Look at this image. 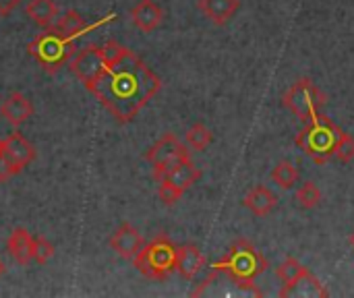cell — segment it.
I'll use <instances>...</instances> for the list:
<instances>
[{
    "label": "cell",
    "instance_id": "obj_24",
    "mask_svg": "<svg viewBox=\"0 0 354 298\" xmlns=\"http://www.w3.org/2000/svg\"><path fill=\"white\" fill-rule=\"evenodd\" d=\"M307 272V268L305 266H301L295 257H286L280 266H278V270H276V276L284 282V284H290V282H295L301 274H305Z\"/></svg>",
    "mask_w": 354,
    "mask_h": 298
},
{
    "label": "cell",
    "instance_id": "obj_7",
    "mask_svg": "<svg viewBox=\"0 0 354 298\" xmlns=\"http://www.w3.org/2000/svg\"><path fill=\"white\" fill-rule=\"evenodd\" d=\"M191 158L187 145L174 135V133H166L164 137H160L145 153V160L151 164L153 168V176L158 180H162V176L180 160Z\"/></svg>",
    "mask_w": 354,
    "mask_h": 298
},
{
    "label": "cell",
    "instance_id": "obj_23",
    "mask_svg": "<svg viewBox=\"0 0 354 298\" xmlns=\"http://www.w3.org/2000/svg\"><path fill=\"white\" fill-rule=\"evenodd\" d=\"M297 203L303 209H315L322 203V191L315 183L307 180L299 191H297Z\"/></svg>",
    "mask_w": 354,
    "mask_h": 298
},
{
    "label": "cell",
    "instance_id": "obj_10",
    "mask_svg": "<svg viewBox=\"0 0 354 298\" xmlns=\"http://www.w3.org/2000/svg\"><path fill=\"white\" fill-rule=\"evenodd\" d=\"M0 149L4 153V158L10 162V166L17 170V174L35 160V147L21 133H10L6 139H2Z\"/></svg>",
    "mask_w": 354,
    "mask_h": 298
},
{
    "label": "cell",
    "instance_id": "obj_12",
    "mask_svg": "<svg viewBox=\"0 0 354 298\" xmlns=\"http://www.w3.org/2000/svg\"><path fill=\"white\" fill-rule=\"evenodd\" d=\"M280 297H299V298H326L330 297V292L326 290V286L307 270L305 274H301L295 282L284 284L280 290Z\"/></svg>",
    "mask_w": 354,
    "mask_h": 298
},
{
    "label": "cell",
    "instance_id": "obj_15",
    "mask_svg": "<svg viewBox=\"0 0 354 298\" xmlns=\"http://www.w3.org/2000/svg\"><path fill=\"white\" fill-rule=\"evenodd\" d=\"M199 178H201V170L191 162V158H185V160L176 162V164L162 176V180L170 183L172 187H176V189L183 191V193H185L187 189H191Z\"/></svg>",
    "mask_w": 354,
    "mask_h": 298
},
{
    "label": "cell",
    "instance_id": "obj_9",
    "mask_svg": "<svg viewBox=\"0 0 354 298\" xmlns=\"http://www.w3.org/2000/svg\"><path fill=\"white\" fill-rule=\"evenodd\" d=\"M114 19H116V15L112 12V15H108L106 19L87 25L81 12H77V10H66L62 17H58V19L54 21V25H52L50 29H54L56 33H60V35H64V37L77 39V37H81V35H85V33H89V31H93V29H97V27H102V25L114 21Z\"/></svg>",
    "mask_w": 354,
    "mask_h": 298
},
{
    "label": "cell",
    "instance_id": "obj_29",
    "mask_svg": "<svg viewBox=\"0 0 354 298\" xmlns=\"http://www.w3.org/2000/svg\"><path fill=\"white\" fill-rule=\"evenodd\" d=\"M17 174V170L10 166V162L4 158V153H2V149H0V183H6L8 178H12Z\"/></svg>",
    "mask_w": 354,
    "mask_h": 298
},
{
    "label": "cell",
    "instance_id": "obj_30",
    "mask_svg": "<svg viewBox=\"0 0 354 298\" xmlns=\"http://www.w3.org/2000/svg\"><path fill=\"white\" fill-rule=\"evenodd\" d=\"M21 0H0V15H8Z\"/></svg>",
    "mask_w": 354,
    "mask_h": 298
},
{
    "label": "cell",
    "instance_id": "obj_27",
    "mask_svg": "<svg viewBox=\"0 0 354 298\" xmlns=\"http://www.w3.org/2000/svg\"><path fill=\"white\" fill-rule=\"evenodd\" d=\"M127 50H129V48H124V46H120V44H116V41H106V44L102 46V58H104L106 68L112 66V64H116V62L127 54Z\"/></svg>",
    "mask_w": 354,
    "mask_h": 298
},
{
    "label": "cell",
    "instance_id": "obj_5",
    "mask_svg": "<svg viewBox=\"0 0 354 298\" xmlns=\"http://www.w3.org/2000/svg\"><path fill=\"white\" fill-rule=\"evenodd\" d=\"M27 52L48 71V73H56L62 64H66L75 50V39L64 37L60 33H56L54 29L48 27V31H44L41 35H37L29 46Z\"/></svg>",
    "mask_w": 354,
    "mask_h": 298
},
{
    "label": "cell",
    "instance_id": "obj_20",
    "mask_svg": "<svg viewBox=\"0 0 354 298\" xmlns=\"http://www.w3.org/2000/svg\"><path fill=\"white\" fill-rule=\"evenodd\" d=\"M27 17L41 29H48L58 19V6L54 0H29L25 6Z\"/></svg>",
    "mask_w": 354,
    "mask_h": 298
},
{
    "label": "cell",
    "instance_id": "obj_31",
    "mask_svg": "<svg viewBox=\"0 0 354 298\" xmlns=\"http://www.w3.org/2000/svg\"><path fill=\"white\" fill-rule=\"evenodd\" d=\"M4 272H6V266H4V261L0 259V278L4 276Z\"/></svg>",
    "mask_w": 354,
    "mask_h": 298
},
{
    "label": "cell",
    "instance_id": "obj_3",
    "mask_svg": "<svg viewBox=\"0 0 354 298\" xmlns=\"http://www.w3.org/2000/svg\"><path fill=\"white\" fill-rule=\"evenodd\" d=\"M340 133L342 131L326 114L319 112L309 122H305V127L297 135L295 143L315 164L324 166L334 158V149H336V141H338Z\"/></svg>",
    "mask_w": 354,
    "mask_h": 298
},
{
    "label": "cell",
    "instance_id": "obj_13",
    "mask_svg": "<svg viewBox=\"0 0 354 298\" xmlns=\"http://www.w3.org/2000/svg\"><path fill=\"white\" fill-rule=\"evenodd\" d=\"M0 114L4 116V120L12 127H21L29 120V116L33 114V106L31 102L21 93V91H12L0 106Z\"/></svg>",
    "mask_w": 354,
    "mask_h": 298
},
{
    "label": "cell",
    "instance_id": "obj_11",
    "mask_svg": "<svg viewBox=\"0 0 354 298\" xmlns=\"http://www.w3.org/2000/svg\"><path fill=\"white\" fill-rule=\"evenodd\" d=\"M110 247L112 251H116L120 257L124 259H135L137 253L141 251L143 247V236L139 234V230L131 224H122L110 239Z\"/></svg>",
    "mask_w": 354,
    "mask_h": 298
},
{
    "label": "cell",
    "instance_id": "obj_18",
    "mask_svg": "<svg viewBox=\"0 0 354 298\" xmlns=\"http://www.w3.org/2000/svg\"><path fill=\"white\" fill-rule=\"evenodd\" d=\"M197 6L212 23L224 25L236 15L241 2L239 0H199Z\"/></svg>",
    "mask_w": 354,
    "mask_h": 298
},
{
    "label": "cell",
    "instance_id": "obj_14",
    "mask_svg": "<svg viewBox=\"0 0 354 298\" xmlns=\"http://www.w3.org/2000/svg\"><path fill=\"white\" fill-rule=\"evenodd\" d=\"M131 19L137 29H141L143 33H149L160 27L164 19V10L153 0H139L131 10Z\"/></svg>",
    "mask_w": 354,
    "mask_h": 298
},
{
    "label": "cell",
    "instance_id": "obj_32",
    "mask_svg": "<svg viewBox=\"0 0 354 298\" xmlns=\"http://www.w3.org/2000/svg\"><path fill=\"white\" fill-rule=\"evenodd\" d=\"M351 245H353V249H354V232H353V236H351Z\"/></svg>",
    "mask_w": 354,
    "mask_h": 298
},
{
    "label": "cell",
    "instance_id": "obj_28",
    "mask_svg": "<svg viewBox=\"0 0 354 298\" xmlns=\"http://www.w3.org/2000/svg\"><path fill=\"white\" fill-rule=\"evenodd\" d=\"M158 197H160V201H162L164 205L172 207V205H176V201L183 197V191H178L176 187H172V185H170V183H166V180H160Z\"/></svg>",
    "mask_w": 354,
    "mask_h": 298
},
{
    "label": "cell",
    "instance_id": "obj_1",
    "mask_svg": "<svg viewBox=\"0 0 354 298\" xmlns=\"http://www.w3.org/2000/svg\"><path fill=\"white\" fill-rule=\"evenodd\" d=\"M85 87L118 122H129L160 91L162 79L135 52L127 50L116 64L104 68Z\"/></svg>",
    "mask_w": 354,
    "mask_h": 298
},
{
    "label": "cell",
    "instance_id": "obj_2",
    "mask_svg": "<svg viewBox=\"0 0 354 298\" xmlns=\"http://www.w3.org/2000/svg\"><path fill=\"white\" fill-rule=\"evenodd\" d=\"M212 270L220 276H226L230 284H234L241 292L251 297H263V292L255 286V280L266 274L268 259L249 241H236L228 249L226 257L216 261Z\"/></svg>",
    "mask_w": 354,
    "mask_h": 298
},
{
    "label": "cell",
    "instance_id": "obj_19",
    "mask_svg": "<svg viewBox=\"0 0 354 298\" xmlns=\"http://www.w3.org/2000/svg\"><path fill=\"white\" fill-rule=\"evenodd\" d=\"M31 241H33V236L25 228H15L10 232V236L6 241V251H8V255L12 257L15 263L27 266L33 259V255H31Z\"/></svg>",
    "mask_w": 354,
    "mask_h": 298
},
{
    "label": "cell",
    "instance_id": "obj_33",
    "mask_svg": "<svg viewBox=\"0 0 354 298\" xmlns=\"http://www.w3.org/2000/svg\"><path fill=\"white\" fill-rule=\"evenodd\" d=\"M0 147H2V139H0Z\"/></svg>",
    "mask_w": 354,
    "mask_h": 298
},
{
    "label": "cell",
    "instance_id": "obj_26",
    "mask_svg": "<svg viewBox=\"0 0 354 298\" xmlns=\"http://www.w3.org/2000/svg\"><path fill=\"white\" fill-rule=\"evenodd\" d=\"M334 158H338L342 164H348L354 160V137L348 133H340L338 141H336V149H334Z\"/></svg>",
    "mask_w": 354,
    "mask_h": 298
},
{
    "label": "cell",
    "instance_id": "obj_8",
    "mask_svg": "<svg viewBox=\"0 0 354 298\" xmlns=\"http://www.w3.org/2000/svg\"><path fill=\"white\" fill-rule=\"evenodd\" d=\"M104 68L106 64L102 58V46H87L71 60V71L83 85H89L104 73Z\"/></svg>",
    "mask_w": 354,
    "mask_h": 298
},
{
    "label": "cell",
    "instance_id": "obj_6",
    "mask_svg": "<svg viewBox=\"0 0 354 298\" xmlns=\"http://www.w3.org/2000/svg\"><path fill=\"white\" fill-rule=\"evenodd\" d=\"M326 100V93L311 79L295 81L284 93V106L303 122H309L313 116H317Z\"/></svg>",
    "mask_w": 354,
    "mask_h": 298
},
{
    "label": "cell",
    "instance_id": "obj_21",
    "mask_svg": "<svg viewBox=\"0 0 354 298\" xmlns=\"http://www.w3.org/2000/svg\"><path fill=\"white\" fill-rule=\"evenodd\" d=\"M272 180L280 187V189H292L299 180V170L295 168L292 162H278L272 170Z\"/></svg>",
    "mask_w": 354,
    "mask_h": 298
},
{
    "label": "cell",
    "instance_id": "obj_22",
    "mask_svg": "<svg viewBox=\"0 0 354 298\" xmlns=\"http://www.w3.org/2000/svg\"><path fill=\"white\" fill-rule=\"evenodd\" d=\"M185 139H187V145H189L191 149L203 151V149H207L209 143L214 141V135H212V131H209L203 122H197V124H193V127L187 131Z\"/></svg>",
    "mask_w": 354,
    "mask_h": 298
},
{
    "label": "cell",
    "instance_id": "obj_17",
    "mask_svg": "<svg viewBox=\"0 0 354 298\" xmlns=\"http://www.w3.org/2000/svg\"><path fill=\"white\" fill-rule=\"evenodd\" d=\"M243 205H245L251 214H255L257 218H266V216H270V214L276 209L278 197H276L268 187L257 185V187H253V189L245 195Z\"/></svg>",
    "mask_w": 354,
    "mask_h": 298
},
{
    "label": "cell",
    "instance_id": "obj_25",
    "mask_svg": "<svg viewBox=\"0 0 354 298\" xmlns=\"http://www.w3.org/2000/svg\"><path fill=\"white\" fill-rule=\"evenodd\" d=\"M31 255H33L35 263L46 266L54 257V245L48 239H44V236H33V241H31Z\"/></svg>",
    "mask_w": 354,
    "mask_h": 298
},
{
    "label": "cell",
    "instance_id": "obj_4",
    "mask_svg": "<svg viewBox=\"0 0 354 298\" xmlns=\"http://www.w3.org/2000/svg\"><path fill=\"white\" fill-rule=\"evenodd\" d=\"M133 263L147 280H166L176 272V247L170 239L158 236L141 247Z\"/></svg>",
    "mask_w": 354,
    "mask_h": 298
},
{
    "label": "cell",
    "instance_id": "obj_16",
    "mask_svg": "<svg viewBox=\"0 0 354 298\" xmlns=\"http://www.w3.org/2000/svg\"><path fill=\"white\" fill-rule=\"evenodd\" d=\"M205 268V257L195 245L176 247V272L185 280H193Z\"/></svg>",
    "mask_w": 354,
    "mask_h": 298
}]
</instances>
